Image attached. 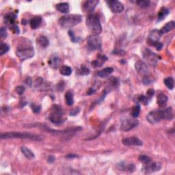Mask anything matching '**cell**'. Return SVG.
Segmentation results:
<instances>
[{
  "mask_svg": "<svg viewBox=\"0 0 175 175\" xmlns=\"http://www.w3.org/2000/svg\"><path fill=\"white\" fill-rule=\"evenodd\" d=\"M16 54L21 61H24L27 59L32 58L34 56V48L32 47H23L18 48L17 52H16Z\"/></svg>",
  "mask_w": 175,
  "mask_h": 175,
  "instance_id": "cell-5",
  "label": "cell"
},
{
  "mask_svg": "<svg viewBox=\"0 0 175 175\" xmlns=\"http://www.w3.org/2000/svg\"><path fill=\"white\" fill-rule=\"evenodd\" d=\"M64 98H65V101L67 106H72L74 103V99H73V94L71 90H68L65 93L64 95Z\"/></svg>",
  "mask_w": 175,
  "mask_h": 175,
  "instance_id": "cell-25",
  "label": "cell"
},
{
  "mask_svg": "<svg viewBox=\"0 0 175 175\" xmlns=\"http://www.w3.org/2000/svg\"><path fill=\"white\" fill-rule=\"evenodd\" d=\"M138 101L139 102H140L142 104L145 105V106H146V105L149 104V97H147V96H145L144 95H140L138 96Z\"/></svg>",
  "mask_w": 175,
  "mask_h": 175,
  "instance_id": "cell-37",
  "label": "cell"
},
{
  "mask_svg": "<svg viewBox=\"0 0 175 175\" xmlns=\"http://www.w3.org/2000/svg\"><path fill=\"white\" fill-rule=\"evenodd\" d=\"M25 83H27L29 86H32V83H33V82H32V80L30 77H28L27 79H25Z\"/></svg>",
  "mask_w": 175,
  "mask_h": 175,
  "instance_id": "cell-47",
  "label": "cell"
},
{
  "mask_svg": "<svg viewBox=\"0 0 175 175\" xmlns=\"http://www.w3.org/2000/svg\"><path fill=\"white\" fill-rule=\"evenodd\" d=\"M135 69L140 75L142 76L147 77L149 73V69L148 64L142 60H138L135 64Z\"/></svg>",
  "mask_w": 175,
  "mask_h": 175,
  "instance_id": "cell-11",
  "label": "cell"
},
{
  "mask_svg": "<svg viewBox=\"0 0 175 175\" xmlns=\"http://www.w3.org/2000/svg\"><path fill=\"white\" fill-rule=\"evenodd\" d=\"M90 72V69L85 65H81L77 71V73L80 75H87Z\"/></svg>",
  "mask_w": 175,
  "mask_h": 175,
  "instance_id": "cell-32",
  "label": "cell"
},
{
  "mask_svg": "<svg viewBox=\"0 0 175 175\" xmlns=\"http://www.w3.org/2000/svg\"><path fill=\"white\" fill-rule=\"evenodd\" d=\"M117 168L120 171L126 172H133L136 170V166L133 163H129L125 161H122L117 164Z\"/></svg>",
  "mask_w": 175,
  "mask_h": 175,
  "instance_id": "cell-14",
  "label": "cell"
},
{
  "mask_svg": "<svg viewBox=\"0 0 175 175\" xmlns=\"http://www.w3.org/2000/svg\"><path fill=\"white\" fill-rule=\"evenodd\" d=\"M25 88H24L22 86H17V88H16V91H17L18 95H22L24 93V92H25Z\"/></svg>",
  "mask_w": 175,
  "mask_h": 175,
  "instance_id": "cell-40",
  "label": "cell"
},
{
  "mask_svg": "<svg viewBox=\"0 0 175 175\" xmlns=\"http://www.w3.org/2000/svg\"><path fill=\"white\" fill-rule=\"evenodd\" d=\"M96 92V90L94 89V88H90V89H89V90L87 92V95H93V94H94Z\"/></svg>",
  "mask_w": 175,
  "mask_h": 175,
  "instance_id": "cell-48",
  "label": "cell"
},
{
  "mask_svg": "<svg viewBox=\"0 0 175 175\" xmlns=\"http://www.w3.org/2000/svg\"><path fill=\"white\" fill-rule=\"evenodd\" d=\"M21 150L23 155L25 156L26 158L29 159V160H32V159H34L35 157L34 153L32 152L30 149H29L28 148H27L25 146H22L21 149Z\"/></svg>",
  "mask_w": 175,
  "mask_h": 175,
  "instance_id": "cell-26",
  "label": "cell"
},
{
  "mask_svg": "<svg viewBox=\"0 0 175 175\" xmlns=\"http://www.w3.org/2000/svg\"><path fill=\"white\" fill-rule=\"evenodd\" d=\"M16 19H17V15L13 12H10L6 15H5V17H4L5 23H6V24H8V25H15L14 23L15 22Z\"/></svg>",
  "mask_w": 175,
  "mask_h": 175,
  "instance_id": "cell-21",
  "label": "cell"
},
{
  "mask_svg": "<svg viewBox=\"0 0 175 175\" xmlns=\"http://www.w3.org/2000/svg\"><path fill=\"white\" fill-rule=\"evenodd\" d=\"M50 121L56 125H60L64 122L63 112L61 107L57 105L53 106L52 109V112L49 116Z\"/></svg>",
  "mask_w": 175,
  "mask_h": 175,
  "instance_id": "cell-4",
  "label": "cell"
},
{
  "mask_svg": "<svg viewBox=\"0 0 175 175\" xmlns=\"http://www.w3.org/2000/svg\"><path fill=\"white\" fill-rule=\"evenodd\" d=\"M167 101H168V96L166 95H163V94H160L157 96V103L160 106L163 107L166 106Z\"/></svg>",
  "mask_w": 175,
  "mask_h": 175,
  "instance_id": "cell-28",
  "label": "cell"
},
{
  "mask_svg": "<svg viewBox=\"0 0 175 175\" xmlns=\"http://www.w3.org/2000/svg\"><path fill=\"white\" fill-rule=\"evenodd\" d=\"M163 114V119L167 120H171L173 118V112L172 107H168L166 109H161Z\"/></svg>",
  "mask_w": 175,
  "mask_h": 175,
  "instance_id": "cell-22",
  "label": "cell"
},
{
  "mask_svg": "<svg viewBox=\"0 0 175 175\" xmlns=\"http://www.w3.org/2000/svg\"><path fill=\"white\" fill-rule=\"evenodd\" d=\"M170 13V10L167 8L166 7H163L160 9V11L158 12L157 17L159 21H162L166 17V16H168Z\"/></svg>",
  "mask_w": 175,
  "mask_h": 175,
  "instance_id": "cell-27",
  "label": "cell"
},
{
  "mask_svg": "<svg viewBox=\"0 0 175 175\" xmlns=\"http://www.w3.org/2000/svg\"><path fill=\"white\" fill-rule=\"evenodd\" d=\"M139 160L141 161L142 163H143L144 164H147L150 162H151L152 161V159L150 158V157L147 155H141L139 156Z\"/></svg>",
  "mask_w": 175,
  "mask_h": 175,
  "instance_id": "cell-34",
  "label": "cell"
},
{
  "mask_svg": "<svg viewBox=\"0 0 175 175\" xmlns=\"http://www.w3.org/2000/svg\"><path fill=\"white\" fill-rule=\"evenodd\" d=\"M143 58L150 66H155L160 60V57L149 49H145L143 52Z\"/></svg>",
  "mask_w": 175,
  "mask_h": 175,
  "instance_id": "cell-6",
  "label": "cell"
},
{
  "mask_svg": "<svg viewBox=\"0 0 175 175\" xmlns=\"http://www.w3.org/2000/svg\"><path fill=\"white\" fill-rule=\"evenodd\" d=\"M138 120L136 119H130V118H128V119L124 120L122 122V124H121V130L123 131H126H126H129L138 126Z\"/></svg>",
  "mask_w": 175,
  "mask_h": 175,
  "instance_id": "cell-10",
  "label": "cell"
},
{
  "mask_svg": "<svg viewBox=\"0 0 175 175\" xmlns=\"http://www.w3.org/2000/svg\"><path fill=\"white\" fill-rule=\"evenodd\" d=\"M86 25L93 36H99L102 32L100 19L97 14H90L86 18Z\"/></svg>",
  "mask_w": 175,
  "mask_h": 175,
  "instance_id": "cell-1",
  "label": "cell"
},
{
  "mask_svg": "<svg viewBox=\"0 0 175 175\" xmlns=\"http://www.w3.org/2000/svg\"><path fill=\"white\" fill-rule=\"evenodd\" d=\"M175 27V23L174 21H171L170 22L167 23L165 25H164L162 28H161L160 31V33L161 35L167 34L168 32L172 31V29H174Z\"/></svg>",
  "mask_w": 175,
  "mask_h": 175,
  "instance_id": "cell-19",
  "label": "cell"
},
{
  "mask_svg": "<svg viewBox=\"0 0 175 175\" xmlns=\"http://www.w3.org/2000/svg\"><path fill=\"white\" fill-rule=\"evenodd\" d=\"M99 1L98 0H89V1H86L84 4H83V10H85L86 12H91L94 11L95 9L96 6L99 4Z\"/></svg>",
  "mask_w": 175,
  "mask_h": 175,
  "instance_id": "cell-15",
  "label": "cell"
},
{
  "mask_svg": "<svg viewBox=\"0 0 175 175\" xmlns=\"http://www.w3.org/2000/svg\"><path fill=\"white\" fill-rule=\"evenodd\" d=\"M107 60V58L105 55H101L99 54L97 56V58L96 60H94L92 63H91V65L93 67V68H99V67H101L103 65V63Z\"/></svg>",
  "mask_w": 175,
  "mask_h": 175,
  "instance_id": "cell-17",
  "label": "cell"
},
{
  "mask_svg": "<svg viewBox=\"0 0 175 175\" xmlns=\"http://www.w3.org/2000/svg\"><path fill=\"white\" fill-rule=\"evenodd\" d=\"M113 71H114V69H113V68H112V67H107V68L99 71L97 75L99 77H100L101 78H105L108 77L109 75H111Z\"/></svg>",
  "mask_w": 175,
  "mask_h": 175,
  "instance_id": "cell-24",
  "label": "cell"
},
{
  "mask_svg": "<svg viewBox=\"0 0 175 175\" xmlns=\"http://www.w3.org/2000/svg\"><path fill=\"white\" fill-rule=\"evenodd\" d=\"M122 143L125 146H140L143 145V142L140 139L137 138L136 136L129 137V138H124L122 140Z\"/></svg>",
  "mask_w": 175,
  "mask_h": 175,
  "instance_id": "cell-13",
  "label": "cell"
},
{
  "mask_svg": "<svg viewBox=\"0 0 175 175\" xmlns=\"http://www.w3.org/2000/svg\"><path fill=\"white\" fill-rule=\"evenodd\" d=\"M147 95L148 96H149V97H152V96L154 95V93H155V91L153 90V89H150L149 90H147Z\"/></svg>",
  "mask_w": 175,
  "mask_h": 175,
  "instance_id": "cell-46",
  "label": "cell"
},
{
  "mask_svg": "<svg viewBox=\"0 0 175 175\" xmlns=\"http://www.w3.org/2000/svg\"><path fill=\"white\" fill-rule=\"evenodd\" d=\"M164 83L166 86V87L170 90H172L174 87V81L172 77H168L166 78L163 81Z\"/></svg>",
  "mask_w": 175,
  "mask_h": 175,
  "instance_id": "cell-31",
  "label": "cell"
},
{
  "mask_svg": "<svg viewBox=\"0 0 175 175\" xmlns=\"http://www.w3.org/2000/svg\"><path fill=\"white\" fill-rule=\"evenodd\" d=\"M146 120L148 122L151 124H155L160 122L163 119V114L161 109L154 110L149 113L146 116Z\"/></svg>",
  "mask_w": 175,
  "mask_h": 175,
  "instance_id": "cell-8",
  "label": "cell"
},
{
  "mask_svg": "<svg viewBox=\"0 0 175 175\" xmlns=\"http://www.w3.org/2000/svg\"><path fill=\"white\" fill-rule=\"evenodd\" d=\"M7 36H8V34H7L6 28H2L1 29H0V36H1L2 39H6Z\"/></svg>",
  "mask_w": 175,
  "mask_h": 175,
  "instance_id": "cell-39",
  "label": "cell"
},
{
  "mask_svg": "<svg viewBox=\"0 0 175 175\" xmlns=\"http://www.w3.org/2000/svg\"><path fill=\"white\" fill-rule=\"evenodd\" d=\"M48 64H49V65L52 67V68L57 69L60 66L61 59L57 56H52V57L49 59Z\"/></svg>",
  "mask_w": 175,
  "mask_h": 175,
  "instance_id": "cell-18",
  "label": "cell"
},
{
  "mask_svg": "<svg viewBox=\"0 0 175 175\" xmlns=\"http://www.w3.org/2000/svg\"><path fill=\"white\" fill-rule=\"evenodd\" d=\"M55 160H56V158H55L54 156L50 155V156H49V157H48L47 161H48V162H49V163H52L54 162Z\"/></svg>",
  "mask_w": 175,
  "mask_h": 175,
  "instance_id": "cell-45",
  "label": "cell"
},
{
  "mask_svg": "<svg viewBox=\"0 0 175 175\" xmlns=\"http://www.w3.org/2000/svg\"><path fill=\"white\" fill-rule=\"evenodd\" d=\"M161 36V35L160 34V32L158 30H156V29L150 32L149 38V42L150 43V45L153 46L155 43L160 42V38Z\"/></svg>",
  "mask_w": 175,
  "mask_h": 175,
  "instance_id": "cell-16",
  "label": "cell"
},
{
  "mask_svg": "<svg viewBox=\"0 0 175 175\" xmlns=\"http://www.w3.org/2000/svg\"><path fill=\"white\" fill-rule=\"evenodd\" d=\"M42 21V19L40 16H36L32 19L30 20V26L32 29H37L38 28H39L41 25Z\"/></svg>",
  "mask_w": 175,
  "mask_h": 175,
  "instance_id": "cell-20",
  "label": "cell"
},
{
  "mask_svg": "<svg viewBox=\"0 0 175 175\" xmlns=\"http://www.w3.org/2000/svg\"><path fill=\"white\" fill-rule=\"evenodd\" d=\"M42 82H43V79H42V78L41 77H38L34 82V86L36 88L39 87V86H40V85L42 84Z\"/></svg>",
  "mask_w": 175,
  "mask_h": 175,
  "instance_id": "cell-41",
  "label": "cell"
},
{
  "mask_svg": "<svg viewBox=\"0 0 175 175\" xmlns=\"http://www.w3.org/2000/svg\"><path fill=\"white\" fill-rule=\"evenodd\" d=\"M10 49V47L6 43H2L0 45V54L2 56L7 53Z\"/></svg>",
  "mask_w": 175,
  "mask_h": 175,
  "instance_id": "cell-35",
  "label": "cell"
},
{
  "mask_svg": "<svg viewBox=\"0 0 175 175\" xmlns=\"http://www.w3.org/2000/svg\"><path fill=\"white\" fill-rule=\"evenodd\" d=\"M107 3L113 13L119 14V13L123 12L124 10V6L120 2L116 1V0H110V1L107 2Z\"/></svg>",
  "mask_w": 175,
  "mask_h": 175,
  "instance_id": "cell-12",
  "label": "cell"
},
{
  "mask_svg": "<svg viewBox=\"0 0 175 175\" xmlns=\"http://www.w3.org/2000/svg\"><path fill=\"white\" fill-rule=\"evenodd\" d=\"M161 163L160 162H150L147 164H145L142 168V171L146 174H150L153 172L160 171L161 169Z\"/></svg>",
  "mask_w": 175,
  "mask_h": 175,
  "instance_id": "cell-9",
  "label": "cell"
},
{
  "mask_svg": "<svg viewBox=\"0 0 175 175\" xmlns=\"http://www.w3.org/2000/svg\"><path fill=\"white\" fill-rule=\"evenodd\" d=\"M140 109H141L140 106L138 104L136 105L135 106H133L131 112V116L134 118H138L140 115Z\"/></svg>",
  "mask_w": 175,
  "mask_h": 175,
  "instance_id": "cell-33",
  "label": "cell"
},
{
  "mask_svg": "<svg viewBox=\"0 0 175 175\" xmlns=\"http://www.w3.org/2000/svg\"><path fill=\"white\" fill-rule=\"evenodd\" d=\"M39 44L43 48H47L49 45V41L47 38L45 36H40L37 40Z\"/></svg>",
  "mask_w": 175,
  "mask_h": 175,
  "instance_id": "cell-29",
  "label": "cell"
},
{
  "mask_svg": "<svg viewBox=\"0 0 175 175\" xmlns=\"http://www.w3.org/2000/svg\"><path fill=\"white\" fill-rule=\"evenodd\" d=\"M82 21V17L79 15H69L63 16L59 19V24L64 28H72L78 25Z\"/></svg>",
  "mask_w": 175,
  "mask_h": 175,
  "instance_id": "cell-3",
  "label": "cell"
},
{
  "mask_svg": "<svg viewBox=\"0 0 175 175\" xmlns=\"http://www.w3.org/2000/svg\"><path fill=\"white\" fill-rule=\"evenodd\" d=\"M60 74L64 76H69L71 75L72 72V70L71 67L67 65H63L60 67Z\"/></svg>",
  "mask_w": 175,
  "mask_h": 175,
  "instance_id": "cell-30",
  "label": "cell"
},
{
  "mask_svg": "<svg viewBox=\"0 0 175 175\" xmlns=\"http://www.w3.org/2000/svg\"><path fill=\"white\" fill-rule=\"evenodd\" d=\"M56 8L58 11H60L62 13H68L69 12V9H70L69 4L68 3H66V2L58 4L56 6Z\"/></svg>",
  "mask_w": 175,
  "mask_h": 175,
  "instance_id": "cell-23",
  "label": "cell"
},
{
  "mask_svg": "<svg viewBox=\"0 0 175 175\" xmlns=\"http://www.w3.org/2000/svg\"><path fill=\"white\" fill-rule=\"evenodd\" d=\"M66 157L67 158H70V159H71V158L72 159V158H74V157H77V155H74V154H70L69 155H67Z\"/></svg>",
  "mask_w": 175,
  "mask_h": 175,
  "instance_id": "cell-49",
  "label": "cell"
},
{
  "mask_svg": "<svg viewBox=\"0 0 175 175\" xmlns=\"http://www.w3.org/2000/svg\"><path fill=\"white\" fill-rule=\"evenodd\" d=\"M88 49L90 51L101 50L102 47L101 39L98 36H91L87 40Z\"/></svg>",
  "mask_w": 175,
  "mask_h": 175,
  "instance_id": "cell-7",
  "label": "cell"
},
{
  "mask_svg": "<svg viewBox=\"0 0 175 175\" xmlns=\"http://www.w3.org/2000/svg\"><path fill=\"white\" fill-rule=\"evenodd\" d=\"M10 29H11L12 32L14 34H19L20 32L19 28V27L16 25H11V27H10Z\"/></svg>",
  "mask_w": 175,
  "mask_h": 175,
  "instance_id": "cell-43",
  "label": "cell"
},
{
  "mask_svg": "<svg viewBox=\"0 0 175 175\" xmlns=\"http://www.w3.org/2000/svg\"><path fill=\"white\" fill-rule=\"evenodd\" d=\"M1 139L19 138V139H28L34 141L42 140L41 136L36 135L30 133H21V132H6L1 134Z\"/></svg>",
  "mask_w": 175,
  "mask_h": 175,
  "instance_id": "cell-2",
  "label": "cell"
},
{
  "mask_svg": "<svg viewBox=\"0 0 175 175\" xmlns=\"http://www.w3.org/2000/svg\"><path fill=\"white\" fill-rule=\"evenodd\" d=\"M31 106V108L32 109V111H33L34 113H39L40 112V110H41V106H39V105H36L35 103H32L30 105Z\"/></svg>",
  "mask_w": 175,
  "mask_h": 175,
  "instance_id": "cell-38",
  "label": "cell"
},
{
  "mask_svg": "<svg viewBox=\"0 0 175 175\" xmlns=\"http://www.w3.org/2000/svg\"><path fill=\"white\" fill-rule=\"evenodd\" d=\"M79 112V109L77 107V108H75V109H72V111L70 112V115H71V116H75V115H77Z\"/></svg>",
  "mask_w": 175,
  "mask_h": 175,
  "instance_id": "cell-44",
  "label": "cell"
},
{
  "mask_svg": "<svg viewBox=\"0 0 175 175\" xmlns=\"http://www.w3.org/2000/svg\"><path fill=\"white\" fill-rule=\"evenodd\" d=\"M69 36H70V37H71V40H72V42H78L79 41V39H77V37H75V35H74V34H73V32H72V31H71L70 30L69 32Z\"/></svg>",
  "mask_w": 175,
  "mask_h": 175,
  "instance_id": "cell-42",
  "label": "cell"
},
{
  "mask_svg": "<svg viewBox=\"0 0 175 175\" xmlns=\"http://www.w3.org/2000/svg\"><path fill=\"white\" fill-rule=\"evenodd\" d=\"M136 4L142 8H147L149 6L150 2L146 1V0H140V1L136 2Z\"/></svg>",
  "mask_w": 175,
  "mask_h": 175,
  "instance_id": "cell-36",
  "label": "cell"
}]
</instances>
